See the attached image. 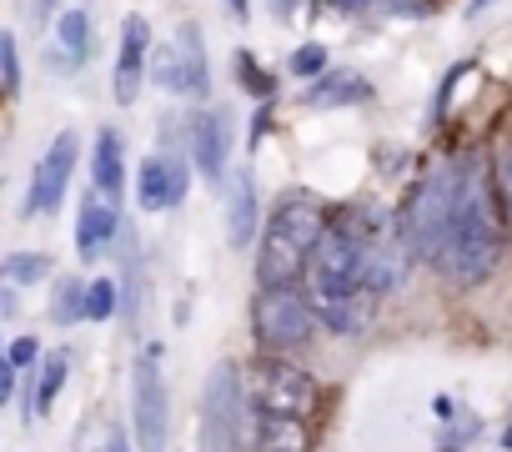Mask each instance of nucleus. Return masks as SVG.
I'll use <instances>...</instances> for the list:
<instances>
[{
    "instance_id": "1",
    "label": "nucleus",
    "mask_w": 512,
    "mask_h": 452,
    "mask_svg": "<svg viewBox=\"0 0 512 452\" xmlns=\"http://www.w3.org/2000/svg\"><path fill=\"white\" fill-rule=\"evenodd\" d=\"M497 176H487L477 161L462 166V186H457V211H452V237H447V277L457 287H477L502 252V226H497Z\"/></svg>"
},
{
    "instance_id": "2",
    "label": "nucleus",
    "mask_w": 512,
    "mask_h": 452,
    "mask_svg": "<svg viewBox=\"0 0 512 452\" xmlns=\"http://www.w3.org/2000/svg\"><path fill=\"white\" fill-rule=\"evenodd\" d=\"M322 237H327L322 206H312L302 196L282 201L277 216L267 221V232H262V257H256V277H262V287H292L307 272V262H312Z\"/></svg>"
},
{
    "instance_id": "3",
    "label": "nucleus",
    "mask_w": 512,
    "mask_h": 452,
    "mask_svg": "<svg viewBox=\"0 0 512 452\" xmlns=\"http://www.w3.org/2000/svg\"><path fill=\"white\" fill-rule=\"evenodd\" d=\"M457 186H462V166H432L412 186V196L402 206V237H407V247H412L417 262H442L447 257Z\"/></svg>"
},
{
    "instance_id": "4",
    "label": "nucleus",
    "mask_w": 512,
    "mask_h": 452,
    "mask_svg": "<svg viewBox=\"0 0 512 452\" xmlns=\"http://www.w3.org/2000/svg\"><path fill=\"white\" fill-rule=\"evenodd\" d=\"M246 402L251 387L241 382V367L216 362L201 387V412H196V452H241V427H246Z\"/></svg>"
},
{
    "instance_id": "5",
    "label": "nucleus",
    "mask_w": 512,
    "mask_h": 452,
    "mask_svg": "<svg viewBox=\"0 0 512 452\" xmlns=\"http://www.w3.org/2000/svg\"><path fill=\"white\" fill-rule=\"evenodd\" d=\"M131 427L141 452H166V427H171V402L161 382V342H146L131 367Z\"/></svg>"
},
{
    "instance_id": "6",
    "label": "nucleus",
    "mask_w": 512,
    "mask_h": 452,
    "mask_svg": "<svg viewBox=\"0 0 512 452\" xmlns=\"http://www.w3.org/2000/svg\"><path fill=\"white\" fill-rule=\"evenodd\" d=\"M317 322H322L317 307L297 287H262V292H256L251 327H256V342L272 347V352H292V347L312 342V327Z\"/></svg>"
},
{
    "instance_id": "7",
    "label": "nucleus",
    "mask_w": 512,
    "mask_h": 452,
    "mask_svg": "<svg viewBox=\"0 0 512 452\" xmlns=\"http://www.w3.org/2000/svg\"><path fill=\"white\" fill-rule=\"evenodd\" d=\"M151 81L171 96H206L211 71H206V41L196 26H176L171 41L151 46Z\"/></svg>"
},
{
    "instance_id": "8",
    "label": "nucleus",
    "mask_w": 512,
    "mask_h": 452,
    "mask_svg": "<svg viewBox=\"0 0 512 452\" xmlns=\"http://www.w3.org/2000/svg\"><path fill=\"white\" fill-rule=\"evenodd\" d=\"M251 402L256 412H287V417H307L317 407V382L307 372H297L282 357H262L251 367Z\"/></svg>"
},
{
    "instance_id": "9",
    "label": "nucleus",
    "mask_w": 512,
    "mask_h": 452,
    "mask_svg": "<svg viewBox=\"0 0 512 452\" xmlns=\"http://www.w3.org/2000/svg\"><path fill=\"white\" fill-rule=\"evenodd\" d=\"M307 282H312V297L317 302H332V297H347V292H362V267H357V237L352 232H327L307 262Z\"/></svg>"
},
{
    "instance_id": "10",
    "label": "nucleus",
    "mask_w": 512,
    "mask_h": 452,
    "mask_svg": "<svg viewBox=\"0 0 512 452\" xmlns=\"http://www.w3.org/2000/svg\"><path fill=\"white\" fill-rule=\"evenodd\" d=\"M76 151H81V136H76V131H61V136L41 151V161H36V171H31L26 211H41V216L61 211V201H66V191H71V176H76Z\"/></svg>"
},
{
    "instance_id": "11",
    "label": "nucleus",
    "mask_w": 512,
    "mask_h": 452,
    "mask_svg": "<svg viewBox=\"0 0 512 452\" xmlns=\"http://www.w3.org/2000/svg\"><path fill=\"white\" fill-rule=\"evenodd\" d=\"M151 76V26L141 11L121 21V46H116V71H111V96L116 106H131L141 96V81Z\"/></svg>"
},
{
    "instance_id": "12",
    "label": "nucleus",
    "mask_w": 512,
    "mask_h": 452,
    "mask_svg": "<svg viewBox=\"0 0 512 452\" xmlns=\"http://www.w3.org/2000/svg\"><path fill=\"white\" fill-rule=\"evenodd\" d=\"M191 191V166L186 156L176 151H156L141 161V176H136V201L141 211H176Z\"/></svg>"
},
{
    "instance_id": "13",
    "label": "nucleus",
    "mask_w": 512,
    "mask_h": 452,
    "mask_svg": "<svg viewBox=\"0 0 512 452\" xmlns=\"http://www.w3.org/2000/svg\"><path fill=\"white\" fill-rule=\"evenodd\" d=\"M226 161H231V111L206 106V111L191 121V166H196L206 181H221V176H226Z\"/></svg>"
},
{
    "instance_id": "14",
    "label": "nucleus",
    "mask_w": 512,
    "mask_h": 452,
    "mask_svg": "<svg viewBox=\"0 0 512 452\" xmlns=\"http://www.w3.org/2000/svg\"><path fill=\"white\" fill-rule=\"evenodd\" d=\"M121 211H116V201L106 196V191H91L86 201H81V216H76V252L81 257H101L116 237H121Z\"/></svg>"
},
{
    "instance_id": "15",
    "label": "nucleus",
    "mask_w": 512,
    "mask_h": 452,
    "mask_svg": "<svg viewBox=\"0 0 512 452\" xmlns=\"http://www.w3.org/2000/svg\"><path fill=\"white\" fill-rule=\"evenodd\" d=\"M262 242V206H256V186L251 176H236V186L226 191V247L246 252Z\"/></svg>"
},
{
    "instance_id": "16",
    "label": "nucleus",
    "mask_w": 512,
    "mask_h": 452,
    "mask_svg": "<svg viewBox=\"0 0 512 452\" xmlns=\"http://www.w3.org/2000/svg\"><path fill=\"white\" fill-rule=\"evenodd\" d=\"M116 247H121V317H126V332H136L141 327V282H146V272H141V237H136L131 221H121Z\"/></svg>"
},
{
    "instance_id": "17",
    "label": "nucleus",
    "mask_w": 512,
    "mask_h": 452,
    "mask_svg": "<svg viewBox=\"0 0 512 452\" xmlns=\"http://www.w3.org/2000/svg\"><path fill=\"white\" fill-rule=\"evenodd\" d=\"M256 452H312L307 417H287V412H256Z\"/></svg>"
},
{
    "instance_id": "18",
    "label": "nucleus",
    "mask_w": 512,
    "mask_h": 452,
    "mask_svg": "<svg viewBox=\"0 0 512 452\" xmlns=\"http://www.w3.org/2000/svg\"><path fill=\"white\" fill-rule=\"evenodd\" d=\"M91 186H96V191H106L111 201H116V196H121V186H126V146H121L116 126H101V131H96V151H91Z\"/></svg>"
},
{
    "instance_id": "19",
    "label": "nucleus",
    "mask_w": 512,
    "mask_h": 452,
    "mask_svg": "<svg viewBox=\"0 0 512 452\" xmlns=\"http://www.w3.org/2000/svg\"><path fill=\"white\" fill-rule=\"evenodd\" d=\"M367 96H372V86H367L357 71H322V76L302 91V106H312V111L322 106V111H327V106H352V101H367Z\"/></svg>"
},
{
    "instance_id": "20",
    "label": "nucleus",
    "mask_w": 512,
    "mask_h": 452,
    "mask_svg": "<svg viewBox=\"0 0 512 452\" xmlns=\"http://www.w3.org/2000/svg\"><path fill=\"white\" fill-rule=\"evenodd\" d=\"M372 297L377 292H347V297H332V302H317V317H322V327H332V332H342V337H352V332H362L367 322H372Z\"/></svg>"
},
{
    "instance_id": "21",
    "label": "nucleus",
    "mask_w": 512,
    "mask_h": 452,
    "mask_svg": "<svg viewBox=\"0 0 512 452\" xmlns=\"http://www.w3.org/2000/svg\"><path fill=\"white\" fill-rule=\"evenodd\" d=\"M66 372H71V357H66V347L46 352V362H41V372H36V387H31V417H46V412L56 407V392H61Z\"/></svg>"
},
{
    "instance_id": "22",
    "label": "nucleus",
    "mask_w": 512,
    "mask_h": 452,
    "mask_svg": "<svg viewBox=\"0 0 512 452\" xmlns=\"http://www.w3.org/2000/svg\"><path fill=\"white\" fill-rule=\"evenodd\" d=\"M56 46H61V56L71 61V66H86V56H91V16L76 6V11H61V21H56Z\"/></svg>"
},
{
    "instance_id": "23",
    "label": "nucleus",
    "mask_w": 512,
    "mask_h": 452,
    "mask_svg": "<svg viewBox=\"0 0 512 452\" xmlns=\"http://www.w3.org/2000/svg\"><path fill=\"white\" fill-rule=\"evenodd\" d=\"M81 317H86V287H81V277H61L56 292H51V322L76 327Z\"/></svg>"
},
{
    "instance_id": "24",
    "label": "nucleus",
    "mask_w": 512,
    "mask_h": 452,
    "mask_svg": "<svg viewBox=\"0 0 512 452\" xmlns=\"http://www.w3.org/2000/svg\"><path fill=\"white\" fill-rule=\"evenodd\" d=\"M0 272H6V282H16V287H36L56 272V262L46 252H11L6 262H0Z\"/></svg>"
},
{
    "instance_id": "25",
    "label": "nucleus",
    "mask_w": 512,
    "mask_h": 452,
    "mask_svg": "<svg viewBox=\"0 0 512 452\" xmlns=\"http://www.w3.org/2000/svg\"><path fill=\"white\" fill-rule=\"evenodd\" d=\"M231 71H236V86H246L251 96H262V101L277 91V81H272V76H262V66H256V56H251V51H236V56H231Z\"/></svg>"
},
{
    "instance_id": "26",
    "label": "nucleus",
    "mask_w": 512,
    "mask_h": 452,
    "mask_svg": "<svg viewBox=\"0 0 512 452\" xmlns=\"http://www.w3.org/2000/svg\"><path fill=\"white\" fill-rule=\"evenodd\" d=\"M111 317H116V282L111 277L86 282V322H111Z\"/></svg>"
},
{
    "instance_id": "27",
    "label": "nucleus",
    "mask_w": 512,
    "mask_h": 452,
    "mask_svg": "<svg viewBox=\"0 0 512 452\" xmlns=\"http://www.w3.org/2000/svg\"><path fill=\"white\" fill-rule=\"evenodd\" d=\"M287 71L302 76V81H317V76L327 71V46H317V41H312V46H297V51L287 56Z\"/></svg>"
},
{
    "instance_id": "28",
    "label": "nucleus",
    "mask_w": 512,
    "mask_h": 452,
    "mask_svg": "<svg viewBox=\"0 0 512 452\" xmlns=\"http://www.w3.org/2000/svg\"><path fill=\"white\" fill-rule=\"evenodd\" d=\"M0 76H6V96L21 91V46L11 31H0Z\"/></svg>"
},
{
    "instance_id": "29",
    "label": "nucleus",
    "mask_w": 512,
    "mask_h": 452,
    "mask_svg": "<svg viewBox=\"0 0 512 452\" xmlns=\"http://www.w3.org/2000/svg\"><path fill=\"white\" fill-rule=\"evenodd\" d=\"M497 191H502V211H507V232H512V146L497 151Z\"/></svg>"
},
{
    "instance_id": "30",
    "label": "nucleus",
    "mask_w": 512,
    "mask_h": 452,
    "mask_svg": "<svg viewBox=\"0 0 512 452\" xmlns=\"http://www.w3.org/2000/svg\"><path fill=\"white\" fill-rule=\"evenodd\" d=\"M6 357H11V362H16V367H31V362H36V357H41V342H36V337H16V342H11V352H6Z\"/></svg>"
},
{
    "instance_id": "31",
    "label": "nucleus",
    "mask_w": 512,
    "mask_h": 452,
    "mask_svg": "<svg viewBox=\"0 0 512 452\" xmlns=\"http://www.w3.org/2000/svg\"><path fill=\"white\" fill-rule=\"evenodd\" d=\"M106 452H131V437H126L121 427H111V437H106Z\"/></svg>"
},
{
    "instance_id": "32",
    "label": "nucleus",
    "mask_w": 512,
    "mask_h": 452,
    "mask_svg": "<svg viewBox=\"0 0 512 452\" xmlns=\"http://www.w3.org/2000/svg\"><path fill=\"white\" fill-rule=\"evenodd\" d=\"M226 11H231L236 21H246V16H251V0H226Z\"/></svg>"
},
{
    "instance_id": "33",
    "label": "nucleus",
    "mask_w": 512,
    "mask_h": 452,
    "mask_svg": "<svg viewBox=\"0 0 512 452\" xmlns=\"http://www.w3.org/2000/svg\"><path fill=\"white\" fill-rule=\"evenodd\" d=\"M327 6H342V11H362V6H372V0H327Z\"/></svg>"
},
{
    "instance_id": "34",
    "label": "nucleus",
    "mask_w": 512,
    "mask_h": 452,
    "mask_svg": "<svg viewBox=\"0 0 512 452\" xmlns=\"http://www.w3.org/2000/svg\"><path fill=\"white\" fill-rule=\"evenodd\" d=\"M487 6H492V0H467V16H482Z\"/></svg>"
},
{
    "instance_id": "35",
    "label": "nucleus",
    "mask_w": 512,
    "mask_h": 452,
    "mask_svg": "<svg viewBox=\"0 0 512 452\" xmlns=\"http://www.w3.org/2000/svg\"><path fill=\"white\" fill-rule=\"evenodd\" d=\"M51 11H56V0H36V16H41V21H46Z\"/></svg>"
},
{
    "instance_id": "36",
    "label": "nucleus",
    "mask_w": 512,
    "mask_h": 452,
    "mask_svg": "<svg viewBox=\"0 0 512 452\" xmlns=\"http://www.w3.org/2000/svg\"><path fill=\"white\" fill-rule=\"evenodd\" d=\"M502 447H512V427H507V437H502Z\"/></svg>"
}]
</instances>
